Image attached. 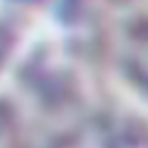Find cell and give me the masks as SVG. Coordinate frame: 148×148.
Listing matches in <instances>:
<instances>
[{
    "mask_svg": "<svg viewBox=\"0 0 148 148\" xmlns=\"http://www.w3.org/2000/svg\"><path fill=\"white\" fill-rule=\"evenodd\" d=\"M121 68L129 83L148 95V20H138L121 39Z\"/></svg>",
    "mask_w": 148,
    "mask_h": 148,
    "instance_id": "1",
    "label": "cell"
}]
</instances>
